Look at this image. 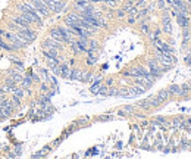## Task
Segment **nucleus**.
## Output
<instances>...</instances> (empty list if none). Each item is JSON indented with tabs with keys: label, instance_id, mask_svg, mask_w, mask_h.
Instances as JSON below:
<instances>
[{
	"label": "nucleus",
	"instance_id": "obj_15",
	"mask_svg": "<svg viewBox=\"0 0 191 159\" xmlns=\"http://www.w3.org/2000/svg\"><path fill=\"white\" fill-rule=\"evenodd\" d=\"M147 100L150 102V105H152V108H158L159 105L162 103V100H160V99H159L158 96H154V97H149Z\"/></svg>",
	"mask_w": 191,
	"mask_h": 159
},
{
	"label": "nucleus",
	"instance_id": "obj_13",
	"mask_svg": "<svg viewBox=\"0 0 191 159\" xmlns=\"http://www.w3.org/2000/svg\"><path fill=\"white\" fill-rule=\"evenodd\" d=\"M163 31H165V33H171V31H172V25H171L169 16L163 18Z\"/></svg>",
	"mask_w": 191,
	"mask_h": 159
},
{
	"label": "nucleus",
	"instance_id": "obj_12",
	"mask_svg": "<svg viewBox=\"0 0 191 159\" xmlns=\"http://www.w3.org/2000/svg\"><path fill=\"white\" fill-rule=\"evenodd\" d=\"M57 52H59L57 49H47V50H44V56L47 59H50V57H59Z\"/></svg>",
	"mask_w": 191,
	"mask_h": 159
},
{
	"label": "nucleus",
	"instance_id": "obj_23",
	"mask_svg": "<svg viewBox=\"0 0 191 159\" xmlns=\"http://www.w3.org/2000/svg\"><path fill=\"white\" fill-rule=\"evenodd\" d=\"M190 40V33H188V30H184V41H188Z\"/></svg>",
	"mask_w": 191,
	"mask_h": 159
},
{
	"label": "nucleus",
	"instance_id": "obj_4",
	"mask_svg": "<svg viewBox=\"0 0 191 159\" xmlns=\"http://www.w3.org/2000/svg\"><path fill=\"white\" fill-rule=\"evenodd\" d=\"M18 34L22 35L24 39L27 40V41H29V43L37 39V33H35L34 30H29V28H21L19 31H18Z\"/></svg>",
	"mask_w": 191,
	"mask_h": 159
},
{
	"label": "nucleus",
	"instance_id": "obj_7",
	"mask_svg": "<svg viewBox=\"0 0 191 159\" xmlns=\"http://www.w3.org/2000/svg\"><path fill=\"white\" fill-rule=\"evenodd\" d=\"M168 90L171 94H178V96H185V93H187V91H184L181 89L180 85H171Z\"/></svg>",
	"mask_w": 191,
	"mask_h": 159
},
{
	"label": "nucleus",
	"instance_id": "obj_2",
	"mask_svg": "<svg viewBox=\"0 0 191 159\" xmlns=\"http://www.w3.org/2000/svg\"><path fill=\"white\" fill-rule=\"evenodd\" d=\"M46 5H47V7L50 9V12H60L63 11V7H65V2L63 0H44Z\"/></svg>",
	"mask_w": 191,
	"mask_h": 159
},
{
	"label": "nucleus",
	"instance_id": "obj_5",
	"mask_svg": "<svg viewBox=\"0 0 191 159\" xmlns=\"http://www.w3.org/2000/svg\"><path fill=\"white\" fill-rule=\"evenodd\" d=\"M60 47H62V43L55 39H51V37L44 40V43H43V49L44 50H47V49H57V50H60Z\"/></svg>",
	"mask_w": 191,
	"mask_h": 159
},
{
	"label": "nucleus",
	"instance_id": "obj_19",
	"mask_svg": "<svg viewBox=\"0 0 191 159\" xmlns=\"http://www.w3.org/2000/svg\"><path fill=\"white\" fill-rule=\"evenodd\" d=\"M81 74H82V72H81L79 69H72V72H71V78L72 80H79L81 78Z\"/></svg>",
	"mask_w": 191,
	"mask_h": 159
},
{
	"label": "nucleus",
	"instance_id": "obj_30",
	"mask_svg": "<svg viewBox=\"0 0 191 159\" xmlns=\"http://www.w3.org/2000/svg\"><path fill=\"white\" fill-rule=\"evenodd\" d=\"M143 31H144V33H147V31H149V28H147V25H143Z\"/></svg>",
	"mask_w": 191,
	"mask_h": 159
},
{
	"label": "nucleus",
	"instance_id": "obj_18",
	"mask_svg": "<svg viewBox=\"0 0 191 159\" xmlns=\"http://www.w3.org/2000/svg\"><path fill=\"white\" fill-rule=\"evenodd\" d=\"M71 44H72V49H73V52L75 53H81V52H85L81 46L78 44V41H71Z\"/></svg>",
	"mask_w": 191,
	"mask_h": 159
},
{
	"label": "nucleus",
	"instance_id": "obj_29",
	"mask_svg": "<svg viewBox=\"0 0 191 159\" xmlns=\"http://www.w3.org/2000/svg\"><path fill=\"white\" fill-rule=\"evenodd\" d=\"M124 13H125V11H119V12H118L119 16H124Z\"/></svg>",
	"mask_w": 191,
	"mask_h": 159
},
{
	"label": "nucleus",
	"instance_id": "obj_14",
	"mask_svg": "<svg viewBox=\"0 0 191 159\" xmlns=\"http://www.w3.org/2000/svg\"><path fill=\"white\" fill-rule=\"evenodd\" d=\"M172 96V94H171V93H169V90H160L158 93V97L159 99H160V100H162V102H165V100H168L169 97Z\"/></svg>",
	"mask_w": 191,
	"mask_h": 159
},
{
	"label": "nucleus",
	"instance_id": "obj_22",
	"mask_svg": "<svg viewBox=\"0 0 191 159\" xmlns=\"http://www.w3.org/2000/svg\"><path fill=\"white\" fill-rule=\"evenodd\" d=\"M100 94H109V87H100Z\"/></svg>",
	"mask_w": 191,
	"mask_h": 159
},
{
	"label": "nucleus",
	"instance_id": "obj_16",
	"mask_svg": "<svg viewBox=\"0 0 191 159\" xmlns=\"http://www.w3.org/2000/svg\"><path fill=\"white\" fill-rule=\"evenodd\" d=\"M140 108H143V109H146V111H149V109H152V105H150V102L149 100H140V102L137 103Z\"/></svg>",
	"mask_w": 191,
	"mask_h": 159
},
{
	"label": "nucleus",
	"instance_id": "obj_27",
	"mask_svg": "<svg viewBox=\"0 0 191 159\" xmlns=\"http://www.w3.org/2000/svg\"><path fill=\"white\" fill-rule=\"evenodd\" d=\"M158 5H159V7H165V2H163V0H159Z\"/></svg>",
	"mask_w": 191,
	"mask_h": 159
},
{
	"label": "nucleus",
	"instance_id": "obj_31",
	"mask_svg": "<svg viewBox=\"0 0 191 159\" xmlns=\"http://www.w3.org/2000/svg\"><path fill=\"white\" fill-rule=\"evenodd\" d=\"M187 84H188V85H190V89H191V81H188V83H187Z\"/></svg>",
	"mask_w": 191,
	"mask_h": 159
},
{
	"label": "nucleus",
	"instance_id": "obj_20",
	"mask_svg": "<svg viewBox=\"0 0 191 159\" xmlns=\"http://www.w3.org/2000/svg\"><path fill=\"white\" fill-rule=\"evenodd\" d=\"M81 81H90L91 80V74H87V72H82V74H81Z\"/></svg>",
	"mask_w": 191,
	"mask_h": 159
},
{
	"label": "nucleus",
	"instance_id": "obj_24",
	"mask_svg": "<svg viewBox=\"0 0 191 159\" xmlns=\"http://www.w3.org/2000/svg\"><path fill=\"white\" fill-rule=\"evenodd\" d=\"M124 111L125 112H132V111H134V106H125Z\"/></svg>",
	"mask_w": 191,
	"mask_h": 159
},
{
	"label": "nucleus",
	"instance_id": "obj_1",
	"mask_svg": "<svg viewBox=\"0 0 191 159\" xmlns=\"http://www.w3.org/2000/svg\"><path fill=\"white\" fill-rule=\"evenodd\" d=\"M5 35H6V39H9L12 41V46L15 47V50L16 49H24V47H27L29 44V41H27L22 35H19L18 33L16 34H13V33H5Z\"/></svg>",
	"mask_w": 191,
	"mask_h": 159
},
{
	"label": "nucleus",
	"instance_id": "obj_25",
	"mask_svg": "<svg viewBox=\"0 0 191 159\" xmlns=\"http://www.w3.org/2000/svg\"><path fill=\"white\" fill-rule=\"evenodd\" d=\"M2 97H6V91L3 90V89H0V99Z\"/></svg>",
	"mask_w": 191,
	"mask_h": 159
},
{
	"label": "nucleus",
	"instance_id": "obj_11",
	"mask_svg": "<svg viewBox=\"0 0 191 159\" xmlns=\"http://www.w3.org/2000/svg\"><path fill=\"white\" fill-rule=\"evenodd\" d=\"M33 84V78L31 77H24L22 81H21V87H22L24 90H28L29 87Z\"/></svg>",
	"mask_w": 191,
	"mask_h": 159
},
{
	"label": "nucleus",
	"instance_id": "obj_21",
	"mask_svg": "<svg viewBox=\"0 0 191 159\" xmlns=\"http://www.w3.org/2000/svg\"><path fill=\"white\" fill-rule=\"evenodd\" d=\"M99 89H100V84H99V81H97V83H96V84L93 85L91 91H93V93H99Z\"/></svg>",
	"mask_w": 191,
	"mask_h": 159
},
{
	"label": "nucleus",
	"instance_id": "obj_6",
	"mask_svg": "<svg viewBox=\"0 0 191 159\" xmlns=\"http://www.w3.org/2000/svg\"><path fill=\"white\" fill-rule=\"evenodd\" d=\"M12 21L16 24V25H19L21 28H29V22L22 16V15H19V16H15L13 19H12Z\"/></svg>",
	"mask_w": 191,
	"mask_h": 159
},
{
	"label": "nucleus",
	"instance_id": "obj_9",
	"mask_svg": "<svg viewBox=\"0 0 191 159\" xmlns=\"http://www.w3.org/2000/svg\"><path fill=\"white\" fill-rule=\"evenodd\" d=\"M71 72H72V69L69 68L66 63H62V65H60V75H62V77L71 78Z\"/></svg>",
	"mask_w": 191,
	"mask_h": 159
},
{
	"label": "nucleus",
	"instance_id": "obj_26",
	"mask_svg": "<svg viewBox=\"0 0 191 159\" xmlns=\"http://www.w3.org/2000/svg\"><path fill=\"white\" fill-rule=\"evenodd\" d=\"M41 91H44V93H47V91H49V89H47V85H46V84L41 85Z\"/></svg>",
	"mask_w": 191,
	"mask_h": 159
},
{
	"label": "nucleus",
	"instance_id": "obj_28",
	"mask_svg": "<svg viewBox=\"0 0 191 159\" xmlns=\"http://www.w3.org/2000/svg\"><path fill=\"white\" fill-rule=\"evenodd\" d=\"M156 121H158V122H165V118H162V116H158V118H156Z\"/></svg>",
	"mask_w": 191,
	"mask_h": 159
},
{
	"label": "nucleus",
	"instance_id": "obj_17",
	"mask_svg": "<svg viewBox=\"0 0 191 159\" xmlns=\"http://www.w3.org/2000/svg\"><path fill=\"white\" fill-rule=\"evenodd\" d=\"M0 49H5V50H15V47L9 43H5L3 40L0 39Z\"/></svg>",
	"mask_w": 191,
	"mask_h": 159
},
{
	"label": "nucleus",
	"instance_id": "obj_3",
	"mask_svg": "<svg viewBox=\"0 0 191 159\" xmlns=\"http://www.w3.org/2000/svg\"><path fill=\"white\" fill-rule=\"evenodd\" d=\"M149 69H150V74L154 77V78H158V77H160L162 75V66H160V63L158 62V61H149Z\"/></svg>",
	"mask_w": 191,
	"mask_h": 159
},
{
	"label": "nucleus",
	"instance_id": "obj_32",
	"mask_svg": "<svg viewBox=\"0 0 191 159\" xmlns=\"http://www.w3.org/2000/svg\"><path fill=\"white\" fill-rule=\"evenodd\" d=\"M187 2H188V3H191V0H187Z\"/></svg>",
	"mask_w": 191,
	"mask_h": 159
},
{
	"label": "nucleus",
	"instance_id": "obj_10",
	"mask_svg": "<svg viewBox=\"0 0 191 159\" xmlns=\"http://www.w3.org/2000/svg\"><path fill=\"white\" fill-rule=\"evenodd\" d=\"M176 19H178V24H180L181 27H187L188 22H190V19L185 16V13H180V15H176Z\"/></svg>",
	"mask_w": 191,
	"mask_h": 159
},
{
	"label": "nucleus",
	"instance_id": "obj_8",
	"mask_svg": "<svg viewBox=\"0 0 191 159\" xmlns=\"http://www.w3.org/2000/svg\"><path fill=\"white\" fill-rule=\"evenodd\" d=\"M50 37H51V39H55V40H57V41H60V43H63V41H65V40H63L62 33H60V30H59V28L51 30V31H50Z\"/></svg>",
	"mask_w": 191,
	"mask_h": 159
}]
</instances>
